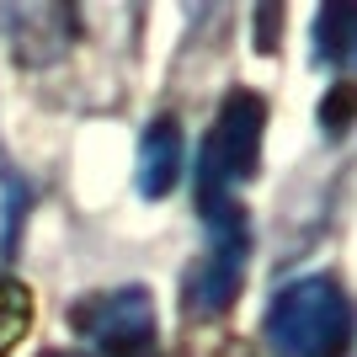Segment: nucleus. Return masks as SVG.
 Returning a JSON list of instances; mask_svg holds the SVG:
<instances>
[{
    "label": "nucleus",
    "instance_id": "obj_1",
    "mask_svg": "<svg viewBox=\"0 0 357 357\" xmlns=\"http://www.w3.org/2000/svg\"><path fill=\"white\" fill-rule=\"evenodd\" d=\"M261 336H267L272 357H347L357 336V310L342 278H331V272L288 278L267 298Z\"/></svg>",
    "mask_w": 357,
    "mask_h": 357
},
{
    "label": "nucleus",
    "instance_id": "obj_2",
    "mask_svg": "<svg viewBox=\"0 0 357 357\" xmlns=\"http://www.w3.org/2000/svg\"><path fill=\"white\" fill-rule=\"evenodd\" d=\"M261 139H267V102L256 91H229L197 155V208L240 203V187L261 171Z\"/></svg>",
    "mask_w": 357,
    "mask_h": 357
},
{
    "label": "nucleus",
    "instance_id": "obj_3",
    "mask_svg": "<svg viewBox=\"0 0 357 357\" xmlns=\"http://www.w3.org/2000/svg\"><path fill=\"white\" fill-rule=\"evenodd\" d=\"M203 213V251L187 267V283H181V298H187V314L192 320H219V314L235 310L240 288H245V267H251V213L245 203H213Z\"/></svg>",
    "mask_w": 357,
    "mask_h": 357
},
{
    "label": "nucleus",
    "instance_id": "obj_4",
    "mask_svg": "<svg viewBox=\"0 0 357 357\" xmlns=\"http://www.w3.org/2000/svg\"><path fill=\"white\" fill-rule=\"evenodd\" d=\"M70 331L96 357H160V314L144 283L102 288L70 304Z\"/></svg>",
    "mask_w": 357,
    "mask_h": 357
},
{
    "label": "nucleus",
    "instance_id": "obj_5",
    "mask_svg": "<svg viewBox=\"0 0 357 357\" xmlns=\"http://www.w3.org/2000/svg\"><path fill=\"white\" fill-rule=\"evenodd\" d=\"M0 27H6V43H11V59L22 70H48L59 64L64 54L80 38V11L75 6H54V0H32V6H6L0 11Z\"/></svg>",
    "mask_w": 357,
    "mask_h": 357
},
{
    "label": "nucleus",
    "instance_id": "obj_6",
    "mask_svg": "<svg viewBox=\"0 0 357 357\" xmlns=\"http://www.w3.org/2000/svg\"><path fill=\"white\" fill-rule=\"evenodd\" d=\"M181 171H187V139H181L176 112H160V118L144 123L139 134V160H134V187L144 203H160L181 187Z\"/></svg>",
    "mask_w": 357,
    "mask_h": 357
},
{
    "label": "nucleus",
    "instance_id": "obj_7",
    "mask_svg": "<svg viewBox=\"0 0 357 357\" xmlns=\"http://www.w3.org/2000/svg\"><path fill=\"white\" fill-rule=\"evenodd\" d=\"M310 43H314V64L336 70V80H352L357 75V6L352 0H331V6L314 11Z\"/></svg>",
    "mask_w": 357,
    "mask_h": 357
},
{
    "label": "nucleus",
    "instance_id": "obj_8",
    "mask_svg": "<svg viewBox=\"0 0 357 357\" xmlns=\"http://www.w3.org/2000/svg\"><path fill=\"white\" fill-rule=\"evenodd\" d=\"M32 326V294L16 278H0V357L11 352Z\"/></svg>",
    "mask_w": 357,
    "mask_h": 357
},
{
    "label": "nucleus",
    "instance_id": "obj_9",
    "mask_svg": "<svg viewBox=\"0 0 357 357\" xmlns=\"http://www.w3.org/2000/svg\"><path fill=\"white\" fill-rule=\"evenodd\" d=\"M320 134L326 139H342V134H352L357 128V80H336V86L320 96Z\"/></svg>",
    "mask_w": 357,
    "mask_h": 357
},
{
    "label": "nucleus",
    "instance_id": "obj_10",
    "mask_svg": "<svg viewBox=\"0 0 357 357\" xmlns=\"http://www.w3.org/2000/svg\"><path fill=\"white\" fill-rule=\"evenodd\" d=\"M278 27H283V6H256L251 16V38L261 54H278Z\"/></svg>",
    "mask_w": 357,
    "mask_h": 357
}]
</instances>
